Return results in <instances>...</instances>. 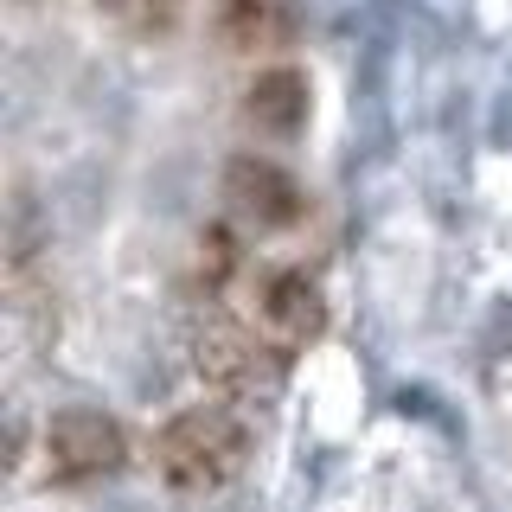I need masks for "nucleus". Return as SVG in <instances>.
<instances>
[{"label": "nucleus", "instance_id": "f257e3e1", "mask_svg": "<svg viewBox=\"0 0 512 512\" xmlns=\"http://www.w3.org/2000/svg\"><path fill=\"white\" fill-rule=\"evenodd\" d=\"M250 461V423L224 404H199L160 423L154 436V474L173 493H218Z\"/></svg>", "mask_w": 512, "mask_h": 512}, {"label": "nucleus", "instance_id": "39448f33", "mask_svg": "<svg viewBox=\"0 0 512 512\" xmlns=\"http://www.w3.org/2000/svg\"><path fill=\"white\" fill-rule=\"evenodd\" d=\"M212 39L237 58H269L301 39V13H295V0H218Z\"/></svg>", "mask_w": 512, "mask_h": 512}, {"label": "nucleus", "instance_id": "6e6552de", "mask_svg": "<svg viewBox=\"0 0 512 512\" xmlns=\"http://www.w3.org/2000/svg\"><path fill=\"white\" fill-rule=\"evenodd\" d=\"M96 13L116 20L122 32H135V39H160V32L180 26L186 0H96Z\"/></svg>", "mask_w": 512, "mask_h": 512}, {"label": "nucleus", "instance_id": "20e7f679", "mask_svg": "<svg viewBox=\"0 0 512 512\" xmlns=\"http://www.w3.org/2000/svg\"><path fill=\"white\" fill-rule=\"evenodd\" d=\"M224 205H231L237 224H256V231H288V224H301V212H308L295 173L269 154H237L224 167Z\"/></svg>", "mask_w": 512, "mask_h": 512}, {"label": "nucleus", "instance_id": "7ed1b4c3", "mask_svg": "<svg viewBox=\"0 0 512 512\" xmlns=\"http://www.w3.org/2000/svg\"><path fill=\"white\" fill-rule=\"evenodd\" d=\"M45 461H52L58 480H109L128 461V436L109 410L71 404L45 423Z\"/></svg>", "mask_w": 512, "mask_h": 512}, {"label": "nucleus", "instance_id": "f03ea898", "mask_svg": "<svg viewBox=\"0 0 512 512\" xmlns=\"http://www.w3.org/2000/svg\"><path fill=\"white\" fill-rule=\"evenodd\" d=\"M192 359H199V378L205 391H218L224 404H250V397H269L288 365V352L276 340H250L244 327H205L199 346H192Z\"/></svg>", "mask_w": 512, "mask_h": 512}, {"label": "nucleus", "instance_id": "423d86ee", "mask_svg": "<svg viewBox=\"0 0 512 512\" xmlns=\"http://www.w3.org/2000/svg\"><path fill=\"white\" fill-rule=\"evenodd\" d=\"M263 333L282 352H301L327 333V295L308 269H282V276L263 282Z\"/></svg>", "mask_w": 512, "mask_h": 512}, {"label": "nucleus", "instance_id": "0eeeda50", "mask_svg": "<svg viewBox=\"0 0 512 512\" xmlns=\"http://www.w3.org/2000/svg\"><path fill=\"white\" fill-rule=\"evenodd\" d=\"M308 109H314V90L295 64H269V71L250 77L244 90V122L256 128L263 141H295L308 128Z\"/></svg>", "mask_w": 512, "mask_h": 512}]
</instances>
